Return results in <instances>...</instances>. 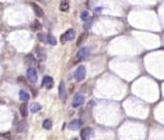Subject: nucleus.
<instances>
[{"mask_svg": "<svg viewBox=\"0 0 164 140\" xmlns=\"http://www.w3.org/2000/svg\"><path fill=\"white\" fill-rule=\"evenodd\" d=\"M85 77H86V67L83 65L78 66L74 71V78L78 82H82Z\"/></svg>", "mask_w": 164, "mask_h": 140, "instance_id": "1", "label": "nucleus"}, {"mask_svg": "<svg viewBox=\"0 0 164 140\" xmlns=\"http://www.w3.org/2000/svg\"><path fill=\"white\" fill-rule=\"evenodd\" d=\"M74 36H75L74 30H73V29H69V30H67L64 34H62L61 37H60V40H61L62 43H65L67 41L72 40V39L74 38Z\"/></svg>", "mask_w": 164, "mask_h": 140, "instance_id": "2", "label": "nucleus"}, {"mask_svg": "<svg viewBox=\"0 0 164 140\" xmlns=\"http://www.w3.org/2000/svg\"><path fill=\"white\" fill-rule=\"evenodd\" d=\"M84 101H85V97L82 94H76L72 100V107L73 108H78L83 104Z\"/></svg>", "mask_w": 164, "mask_h": 140, "instance_id": "3", "label": "nucleus"}, {"mask_svg": "<svg viewBox=\"0 0 164 140\" xmlns=\"http://www.w3.org/2000/svg\"><path fill=\"white\" fill-rule=\"evenodd\" d=\"M27 78L29 80V82H33V83H35V82H37V72L36 70L34 68H29L27 70Z\"/></svg>", "mask_w": 164, "mask_h": 140, "instance_id": "4", "label": "nucleus"}, {"mask_svg": "<svg viewBox=\"0 0 164 140\" xmlns=\"http://www.w3.org/2000/svg\"><path fill=\"white\" fill-rule=\"evenodd\" d=\"M59 98L61 99L62 101H65L67 98L66 88H65V83L63 82H61L59 85Z\"/></svg>", "mask_w": 164, "mask_h": 140, "instance_id": "5", "label": "nucleus"}, {"mask_svg": "<svg viewBox=\"0 0 164 140\" xmlns=\"http://www.w3.org/2000/svg\"><path fill=\"white\" fill-rule=\"evenodd\" d=\"M53 85H54V80L51 76L45 75V76L42 78V87H45V88L50 90V89L53 88Z\"/></svg>", "mask_w": 164, "mask_h": 140, "instance_id": "6", "label": "nucleus"}, {"mask_svg": "<svg viewBox=\"0 0 164 140\" xmlns=\"http://www.w3.org/2000/svg\"><path fill=\"white\" fill-rule=\"evenodd\" d=\"M92 132H93V130H92L91 128H89V127H86V128H84V129L81 131V138H82V140H88V139H89V138L91 137Z\"/></svg>", "mask_w": 164, "mask_h": 140, "instance_id": "7", "label": "nucleus"}, {"mask_svg": "<svg viewBox=\"0 0 164 140\" xmlns=\"http://www.w3.org/2000/svg\"><path fill=\"white\" fill-rule=\"evenodd\" d=\"M89 55H90V49L88 47H83V49H81L78 52V58L80 60L86 59V58L89 57Z\"/></svg>", "mask_w": 164, "mask_h": 140, "instance_id": "8", "label": "nucleus"}, {"mask_svg": "<svg viewBox=\"0 0 164 140\" xmlns=\"http://www.w3.org/2000/svg\"><path fill=\"white\" fill-rule=\"evenodd\" d=\"M30 4H31V6H32V8H33L34 14H36V16H38V18L43 16V11H42L41 8L39 7L37 4H35V3H33V2H31Z\"/></svg>", "mask_w": 164, "mask_h": 140, "instance_id": "9", "label": "nucleus"}, {"mask_svg": "<svg viewBox=\"0 0 164 140\" xmlns=\"http://www.w3.org/2000/svg\"><path fill=\"white\" fill-rule=\"evenodd\" d=\"M81 126H82V122L80 121V120H73V121L70 122V124L68 125V128H69L70 130L75 131V130H78Z\"/></svg>", "mask_w": 164, "mask_h": 140, "instance_id": "10", "label": "nucleus"}, {"mask_svg": "<svg viewBox=\"0 0 164 140\" xmlns=\"http://www.w3.org/2000/svg\"><path fill=\"white\" fill-rule=\"evenodd\" d=\"M20 113H21V116H23V118H26L28 115V105L26 102L20 105Z\"/></svg>", "mask_w": 164, "mask_h": 140, "instance_id": "11", "label": "nucleus"}, {"mask_svg": "<svg viewBox=\"0 0 164 140\" xmlns=\"http://www.w3.org/2000/svg\"><path fill=\"white\" fill-rule=\"evenodd\" d=\"M59 8H60L61 11H67L69 9V1H68V0H63V1H61Z\"/></svg>", "mask_w": 164, "mask_h": 140, "instance_id": "12", "label": "nucleus"}, {"mask_svg": "<svg viewBox=\"0 0 164 140\" xmlns=\"http://www.w3.org/2000/svg\"><path fill=\"white\" fill-rule=\"evenodd\" d=\"M40 109H41V106H40V104L36 103V102H34V103H32V104L30 105V111L32 113L38 112Z\"/></svg>", "mask_w": 164, "mask_h": 140, "instance_id": "13", "label": "nucleus"}, {"mask_svg": "<svg viewBox=\"0 0 164 140\" xmlns=\"http://www.w3.org/2000/svg\"><path fill=\"white\" fill-rule=\"evenodd\" d=\"M19 96H20V99L23 100V101H28V100L30 99V95H29L27 92H25V91H20Z\"/></svg>", "mask_w": 164, "mask_h": 140, "instance_id": "14", "label": "nucleus"}, {"mask_svg": "<svg viewBox=\"0 0 164 140\" xmlns=\"http://www.w3.org/2000/svg\"><path fill=\"white\" fill-rule=\"evenodd\" d=\"M52 125H53V123L51 120H45L42 123V128L45 130H51L52 129Z\"/></svg>", "mask_w": 164, "mask_h": 140, "instance_id": "15", "label": "nucleus"}, {"mask_svg": "<svg viewBox=\"0 0 164 140\" xmlns=\"http://www.w3.org/2000/svg\"><path fill=\"white\" fill-rule=\"evenodd\" d=\"M47 42H49L51 45H56V44H57V39H56V37L54 35L49 34V35H47Z\"/></svg>", "mask_w": 164, "mask_h": 140, "instance_id": "16", "label": "nucleus"}, {"mask_svg": "<svg viewBox=\"0 0 164 140\" xmlns=\"http://www.w3.org/2000/svg\"><path fill=\"white\" fill-rule=\"evenodd\" d=\"M36 52H37V55H38L39 59H40V60H45L47 56H45V52H43V49H40V47H37V49H36Z\"/></svg>", "mask_w": 164, "mask_h": 140, "instance_id": "17", "label": "nucleus"}, {"mask_svg": "<svg viewBox=\"0 0 164 140\" xmlns=\"http://www.w3.org/2000/svg\"><path fill=\"white\" fill-rule=\"evenodd\" d=\"M31 28H32V30L33 31L40 30V29H41V24H40L38 21H34L33 24H32V26H31Z\"/></svg>", "mask_w": 164, "mask_h": 140, "instance_id": "18", "label": "nucleus"}, {"mask_svg": "<svg viewBox=\"0 0 164 140\" xmlns=\"http://www.w3.org/2000/svg\"><path fill=\"white\" fill-rule=\"evenodd\" d=\"M25 128H26V122L25 121L20 122L19 125H18V127H17V131L19 132V133H21V132H23L25 130Z\"/></svg>", "mask_w": 164, "mask_h": 140, "instance_id": "19", "label": "nucleus"}, {"mask_svg": "<svg viewBox=\"0 0 164 140\" xmlns=\"http://www.w3.org/2000/svg\"><path fill=\"white\" fill-rule=\"evenodd\" d=\"M86 38H87V33H83V34H81V36H80V37H78V42H76V44H78V45H81L84 41L86 40Z\"/></svg>", "mask_w": 164, "mask_h": 140, "instance_id": "20", "label": "nucleus"}, {"mask_svg": "<svg viewBox=\"0 0 164 140\" xmlns=\"http://www.w3.org/2000/svg\"><path fill=\"white\" fill-rule=\"evenodd\" d=\"M38 39L40 41H41V42H47V35H45V34H43V33H39L38 35Z\"/></svg>", "mask_w": 164, "mask_h": 140, "instance_id": "21", "label": "nucleus"}, {"mask_svg": "<svg viewBox=\"0 0 164 140\" xmlns=\"http://www.w3.org/2000/svg\"><path fill=\"white\" fill-rule=\"evenodd\" d=\"M25 60H26V63L29 64V65H31V64L34 63V58H33V56H32V55L27 56V57L25 58Z\"/></svg>", "mask_w": 164, "mask_h": 140, "instance_id": "22", "label": "nucleus"}, {"mask_svg": "<svg viewBox=\"0 0 164 140\" xmlns=\"http://www.w3.org/2000/svg\"><path fill=\"white\" fill-rule=\"evenodd\" d=\"M81 19H82V21H84V22H86L87 20L89 19V14H88V11H83V12H82Z\"/></svg>", "mask_w": 164, "mask_h": 140, "instance_id": "23", "label": "nucleus"}, {"mask_svg": "<svg viewBox=\"0 0 164 140\" xmlns=\"http://www.w3.org/2000/svg\"><path fill=\"white\" fill-rule=\"evenodd\" d=\"M37 1H40V2L47 3V2H49V1H50V0H37Z\"/></svg>", "mask_w": 164, "mask_h": 140, "instance_id": "24", "label": "nucleus"}, {"mask_svg": "<svg viewBox=\"0 0 164 140\" xmlns=\"http://www.w3.org/2000/svg\"><path fill=\"white\" fill-rule=\"evenodd\" d=\"M73 140H78V138H74V139H73Z\"/></svg>", "mask_w": 164, "mask_h": 140, "instance_id": "25", "label": "nucleus"}]
</instances>
